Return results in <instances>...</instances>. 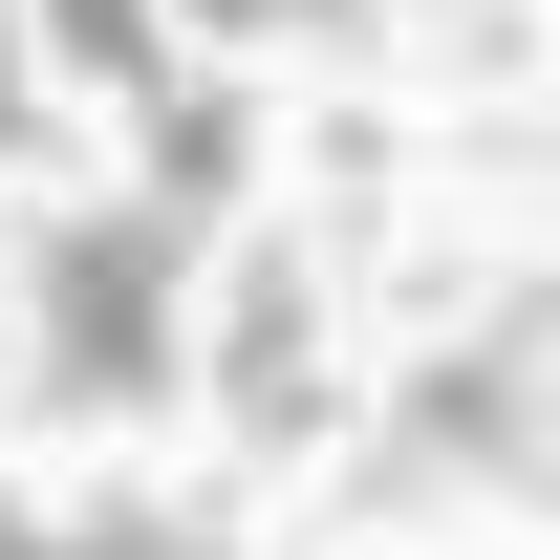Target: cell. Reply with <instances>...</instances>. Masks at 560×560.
I'll return each mask as SVG.
<instances>
[{"label":"cell","mask_w":560,"mask_h":560,"mask_svg":"<svg viewBox=\"0 0 560 560\" xmlns=\"http://www.w3.org/2000/svg\"><path fill=\"white\" fill-rule=\"evenodd\" d=\"M195 22H346V0H195Z\"/></svg>","instance_id":"4"},{"label":"cell","mask_w":560,"mask_h":560,"mask_svg":"<svg viewBox=\"0 0 560 560\" xmlns=\"http://www.w3.org/2000/svg\"><path fill=\"white\" fill-rule=\"evenodd\" d=\"M66 302H44V366H66L86 410H130L151 366H173V324H151V280H173V215H108V237H66Z\"/></svg>","instance_id":"1"},{"label":"cell","mask_w":560,"mask_h":560,"mask_svg":"<svg viewBox=\"0 0 560 560\" xmlns=\"http://www.w3.org/2000/svg\"><path fill=\"white\" fill-rule=\"evenodd\" d=\"M0 560H195V539H22V517H0Z\"/></svg>","instance_id":"3"},{"label":"cell","mask_w":560,"mask_h":560,"mask_svg":"<svg viewBox=\"0 0 560 560\" xmlns=\"http://www.w3.org/2000/svg\"><path fill=\"white\" fill-rule=\"evenodd\" d=\"M44 22H66L86 86H173V66H151V0H44Z\"/></svg>","instance_id":"2"}]
</instances>
